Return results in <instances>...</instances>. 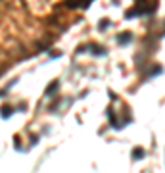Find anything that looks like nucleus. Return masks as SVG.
I'll return each instance as SVG.
<instances>
[{
  "mask_svg": "<svg viewBox=\"0 0 165 173\" xmlns=\"http://www.w3.org/2000/svg\"><path fill=\"white\" fill-rule=\"evenodd\" d=\"M131 37H132L131 33H121V35L117 37V43H119V44H125V43H131Z\"/></svg>",
  "mask_w": 165,
  "mask_h": 173,
  "instance_id": "obj_1",
  "label": "nucleus"
},
{
  "mask_svg": "<svg viewBox=\"0 0 165 173\" xmlns=\"http://www.w3.org/2000/svg\"><path fill=\"white\" fill-rule=\"evenodd\" d=\"M140 158H144V150L142 148H134L132 150V160H140Z\"/></svg>",
  "mask_w": 165,
  "mask_h": 173,
  "instance_id": "obj_2",
  "label": "nucleus"
},
{
  "mask_svg": "<svg viewBox=\"0 0 165 173\" xmlns=\"http://www.w3.org/2000/svg\"><path fill=\"white\" fill-rule=\"evenodd\" d=\"M0 112H2V117H6V119H8V117L12 115V108H10V106H4Z\"/></svg>",
  "mask_w": 165,
  "mask_h": 173,
  "instance_id": "obj_3",
  "label": "nucleus"
},
{
  "mask_svg": "<svg viewBox=\"0 0 165 173\" xmlns=\"http://www.w3.org/2000/svg\"><path fill=\"white\" fill-rule=\"evenodd\" d=\"M58 90V83H54L52 86H48V90H46V94H52V92H56Z\"/></svg>",
  "mask_w": 165,
  "mask_h": 173,
  "instance_id": "obj_4",
  "label": "nucleus"
},
{
  "mask_svg": "<svg viewBox=\"0 0 165 173\" xmlns=\"http://www.w3.org/2000/svg\"><path fill=\"white\" fill-rule=\"evenodd\" d=\"M108 27V19H102V23H100V29H102V31H104V29H106Z\"/></svg>",
  "mask_w": 165,
  "mask_h": 173,
  "instance_id": "obj_5",
  "label": "nucleus"
}]
</instances>
